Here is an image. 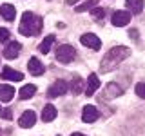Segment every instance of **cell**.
Listing matches in <instances>:
<instances>
[{"label": "cell", "instance_id": "cell-3", "mask_svg": "<svg viewBox=\"0 0 145 136\" xmlns=\"http://www.w3.org/2000/svg\"><path fill=\"white\" fill-rule=\"evenodd\" d=\"M54 54H56V60L60 63H69L76 58V49L69 44H63V45H58Z\"/></svg>", "mask_w": 145, "mask_h": 136}, {"label": "cell", "instance_id": "cell-10", "mask_svg": "<svg viewBox=\"0 0 145 136\" xmlns=\"http://www.w3.org/2000/svg\"><path fill=\"white\" fill-rule=\"evenodd\" d=\"M123 94V89L120 87L118 84H107V87L103 89V100H111V98H118Z\"/></svg>", "mask_w": 145, "mask_h": 136}, {"label": "cell", "instance_id": "cell-11", "mask_svg": "<svg viewBox=\"0 0 145 136\" xmlns=\"http://www.w3.org/2000/svg\"><path fill=\"white\" fill-rule=\"evenodd\" d=\"M27 69H29L31 75H35V76H40V75H44V71H45V67H44V63L38 60L36 56L33 58H29V62H27Z\"/></svg>", "mask_w": 145, "mask_h": 136}, {"label": "cell", "instance_id": "cell-6", "mask_svg": "<svg viewBox=\"0 0 145 136\" xmlns=\"http://www.w3.org/2000/svg\"><path fill=\"white\" fill-rule=\"evenodd\" d=\"M98 87H100L98 75H96V73H91V75H89V78H87V82H85V89H84L85 96H93V94L98 91Z\"/></svg>", "mask_w": 145, "mask_h": 136}, {"label": "cell", "instance_id": "cell-5", "mask_svg": "<svg viewBox=\"0 0 145 136\" xmlns=\"http://www.w3.org/2000/svg\"><path fill=\"white\" fill-rule=\"evenodd\" d=\"M80 42H82V45L91 47V49H94V51H98V49L102 47V40H100L94 33H85V35H82V36H80Z\"/></svg>", "mask_w": 145, "mask_h": 136}, {"label": "cell", "instance_id": "cell-19", "mask_svg": "<svg viewBox=\"0 0 145 136\" xmlns=\"http://www.w3.org/2000/svg\"><path fill=\"white\" fill-rule=\"evenodd\" d=\"M54 44V35H49V36H45L44 38V42L38 45V51L42 53V54H47L49 51H51V45Z\"/></svg>", "mask_w": 145, "mask_h": 136}, {"label": "cell", "instance_id": "cell-25", "mask_svg": "<svg viewBox=\"0 0 145 136\" xmlns=\"http://www.w3.org/2000/svg\"><path fill=\"white\" fill-rule=\"evenodd\" d=\"M0 116H2L4 118V120H11V118H13V112H11V109H4V111L2 112H0Z\"/></svg>", "mask_w": 145, "mask_h": 136}, {"label": "cell", "instance_id": "cell-13", "mask_svg": "<svg viewBox=\"0 0 145 136\" xmlns=\"http://www.w3.org/2000/svg\"><path fill=\"white\" fill-rule=\"evenodd\" d=\"M0 78L2 80H11V82H20V80H24V75L15 71V69H11V67H4L2 73H0Z\"/></svg>", "mask_w": 145, "mask_h": 136}, {"label": "cell", "instance_id": "cell-18", "mask_svg": "<svg viewBox=\"0 0 145 136\" xmlns=\"http://www.w3.org/2000/svg\"><path fill=\"white\" fill-rule=\"evenodd\" d=\"M125 6H127V9H129V13L138 15V13L143 11V0H127Z\"/></svg>", "mask_w": 145, "mask_h": 136}, {"label": "cell", "instance_id": "cell-15", "mask_svg": "<svg viewBox=\"0 0 145 136\" xmlns=\"http://www.w3.org/2000/svg\"><path fill=\"white\" fill-rule=\"evenodd\" d=\"M0 15L6 18L7 22H11V20H15V16H16V9H15V6H11V4H2V6H0Z\"/></svg>", "mask_w": 145, "mask_h": 136}, {"label": "cell", "instance_id": "cell-9", "mask_svg": "<svg viewBox=\"0 0 145 136\" xmlns=\"http://www.w3.org/2000/svg\"><path fill=\"white\" fill-rule=\"evenodd\" d=\"M22 51V45L18 42H9L6 47H4V58H7V60H13V58H16L18 54Z\"/></svg>", "mask_w": 145, "mask_h": 136}, {"label": "cell", "instance_id": "cell-2", "mask_svg": "<svg viewBox=\"0 0 145 136\" xmlns=\"http://www.w3.org/2000/svg\"><path fill=\"white\" fill-rule=\"evenodd\" d=\"M42 27H44L42 18L33 15L31 11H25L24 15H22V22H20V26H18V31L24 36H36V35H40Z\"/></svg>", "mask_w": 145, "mask_h": 136}, {"label": "cell", "instance_id": "cell-26", "mask_svg": "<svg viewBox=\"0 0 145 136\" xmlns=\"http://www.w3.org/2000/svg\"><path fill=\"white\" fill-rule=\"evenodd\" d=\"M129 36H133L134 40H138V31H136V29H133V31L129 33Z\"/></svg>", "mask_w": 145, "mask_h": 136}, {"label": "cell", "instance_id": "cell-4", "mask_svg": "<svg viewBox=\"0 0 145 136\" xmlns=\"http://www.w3.org/2000/svg\"><path fill=\"white\" fill-rule=\"evenodd\" d=\"M67 89H69V85H67L65 80H56L51 87L47 89V96L49 98H58V96H63V94L67 93Z\"/></svg>", "mask_w": 145, "mask_h": 136}, {"label": "cell", "instance_id": "cell-23", "mask_svg": "<svg viewBox=\"0 0 145 136\" xmlns=\"http://www.w3.org/2000/svg\"><path fill=\"white\" fill-rule=\"evenodd\" d=\"M134 91H136V94H138L140 98H145V84H143V82H140V84H136Z\"/></svg>", "mask_w": 145, "mask_h": 136}, {"label": "cell", "instance_id": "cell-12", "mask_svg": "<svg viewBox=\"0 0 145 136\" xmlns=\"http://www.w3.org/2000/svg\"><path fill=\"white\" fill-rule=\"evenodd\" d=\"M36 122V114L33 111H25L24 114L18 118V125L22 127V129H29V127H33Z\"/></svg>", "mask_w": 145, "mask_h": 136}, {"label": "cell", "instance_id": "cell-17", "mask_svg": "<svg viewBox=\"0 0 145 136\" xmlns=\"http://www.w3.org/2000/svg\"><path fill=\"white\" fill-rule=\"evenodd\" d=\"M54 118H56V107L51 105V103L44 105V109H42V120L44 122H53Z\"/></svg>", "mask_w": 145, "mask_h": 136}, {"label": "cell", "instance_id": "cell-22", "mask_svg": "<svg viewBox=\"0 0 145 136\" xmlns=\"http://www.w3.org/2000/svg\"><path fill=\"white\" fill-rule=\"evenodd\" d=\"M91 11H93V16H94V20H102V18H103V15H105V11H103V9L102 7H93V9H91Z\"/></svg>", "mask_w": 145, "mask_h": 136}, {"label": "cell", "instance_id": "cell-1", "mask_svg": "<svg viewBox=\"0 0 145 136\" xmlns=\"http://www.w3.org/2000/svg\"><path fill=\"white\" fill-rule=\"evenodd\" d=\"M131 56V49L125 47V45H114L105 53V56L102 58V63H100V71L102 73H111L114 71L118 65H120L123 60Z\"/></svg>", "mask_w": 145, "mask_h": 136}, {"label": "cell", "instance_id": "cell-8", "mask_svg": "<svg viewBox=\"0 0 145 136\" xmlns=\"http://www.w3.org/2000/svg\"><path fill=\"white\" fill-rule=\"evenodd\" d=\"M131 22V13L129 11H114L112 13V26L114 27H123Z\"/></svg>", "mask_w": 145, "mask_h": 136}, {"label": "cell", "instance_id": "cell-24", "mask_svg": "<svg viewBox=\"0 0 145 136\" xmlns=\"http://www.w3.org/2000/svg\"><path fill=\"white\" fill-rule=\"evenodd\" d=\"M9 40V31L6 27H0V42H7Z\"/></svg>", "mask_w": 145, "mask_h": 136}, {"label": "cell", "instance_id": "cell-14", "mask_svg": "<svg viewBox=\"0 0 145 136\" xmlns=\"http://www.w3.org/2000/svg\"><path fill=\"white\" fill-rule=\"evenodd\" d=\"M15 96V87L7 84H0V102H11Z\"/></svg>", "mask_w": 145, "mask_h": 136}, {"label": "cell", "instance_id": "cell-27", "mask_svg": "<svg viewBox=\"0 0 145 136\" xmlns=\"http://www.w3.org/2000/svg\"><path fill=\"white\" fill-rule=\"evenodd\" d=\"M71 136H85V134H82V133H72Z\"/></svg>", "mask_w": 145, "mask_h": 136}, {"label": "cell", "instance_id": "cell-28", "mask_svg": "<svg viewBox=\"0 0 145 136\" xmlns=\"http://www.w3.org/2000/svg\"><path fill=\"white\" fill-rule=\"evenodd\" d=\"M0 136H2V131H0Z\"/></svg>", "mask_w": 145, "mask_h": 136}, {"label": "cell", "instance_id": "cell-20", "mask_svg": "<svg viewBox=\"0 0 145 136\" xmlns=\"http://www.w3.org/2000/svg\"><path fill=\"white\" fill-rule=\"evenodd\" d=\"M85 89V82L80 78V76H74L71 82V91H72V94H80L82 91Z\"/></svg>", "mask_w": 145, "mask_h": 136}, {"label": "cell", "instance_id": "cell-7", "mask_svg": "<svg viewBox=\"0 0 145 136\" xmlns=\"http://www.w3.org/2000/svg\"><path fill=\"white\" fill-rule=\"evenodd\" d=\"M98 118H100V111L94 105H85L84 107V111H82V120H84L85 124H93Z\"/></svg>", "mask_w": 145, "mask_h": 136}, {"label": "cell", "instance_id": "cell-21", "mask_svg": "<svg viewBox=\"0 0 145 136\" xmlns=\"http://www.w3.org/2000/svg\"><path fill=\"white\" fill-rule=\"evenodd\" d=\"M96 4H98V0H87V2L80 4V6L76 7V13H84V11H87V9H93V7H96Z\"/></svg>", "mask_w": 145, "mask_h": 136}, {"label": "cell", "instance_id": "cell-16", "mask_svg": "<svg viewBox=\"0 0 145 136\" xmlns=\"http://www.w3.org/2000/svg\"><path fill=\"white\" fill-rule=\"evenodd\" d=\"M35 93H36V85L27 84V85H24V87L18 91V98L20 100H29V98L35 96Z\"/></svg>", "mask_w": 145, "mask_h": 136}]
</instances>
